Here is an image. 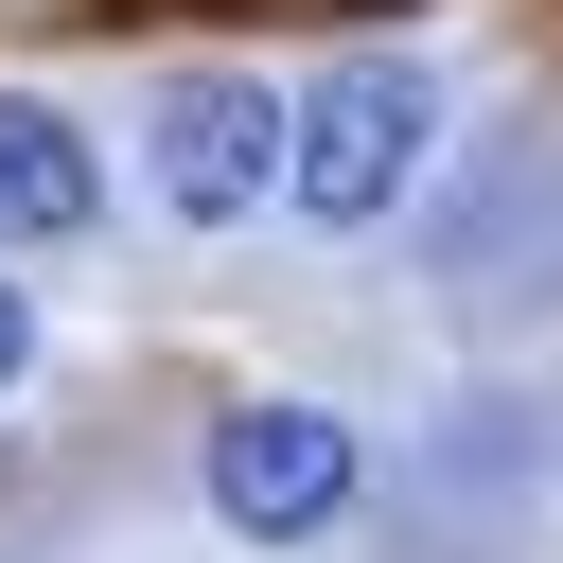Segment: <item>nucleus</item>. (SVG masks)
I'll return each instance as SVG.
<instances>
[{"instance_id": "f257e3e1", "label": "nucleus", "mask_w": 563, "mask_h": 563, "mask_svg": "<svg viewBox=\"0 0 563 563\" xmlns=\"http://www.w3.org/2000/svg\"><path fill=\"white\" fill-rule=\"evenodd\" d=\"M422 141H440V88H422L405 53H352V70L299 88V123H282V194H299L317 229H369V211H405Z\"/></svg>"}, {"instance_id": "f03ea898", "label": "nucleus", "mask_w": 563, "mask_h": 563, "mask_svg": "<svg viewBox=\"0 0 563 563\" xmlns=\"http://www.w3.org/2000/svg\"><path fill=\"white\" fill-rule=\"evenodd\" d=\"M141 158H158V211L246 229V211L282 194V88H246V70H176L158 123H141Z\"/></svg>"}, {"instance_id": "7ed1b4c3", "label": "nucleus", "mask_w": 563, "mask_h": 563, "mask_svg": "<svg viewBox=\"0 0 563 563\" xmlns=\"http://www.w3.org/2000/svg\"><path fill=\"white\" fill-rule=\"evenodd\" d=\"M211 510H229L246 545L334 528V510H352V422H334V405H229V422H211Z\"/></svg>"}, {"instance_id": "20e7f679", "label": "nucleus", "mask_w": 563, "mask_h": 563, "mask_svg": "<svg viewBox=\"0 0 563 563\" xmlns=\"http://www.w3.org/2000/svg\"><path fill=\"white\" fill-rule=\"evenodd\" d=\"M106 211V158L35 106V88H0V246H70Z\"/></svg>"}, {"instance_id": "39448f33", "label": "nucleus", "mask_w": 563, "mask_h": 563, "mask_svg": "<svg viewBox=\"0 0 563 563\" xmlns=\"http://www.w3.org/2000/svg\"><path fill=\"white\" fill-rule=\"evenodd\" d=\"M18 369H35V299L0 282V387H18Z\"/></svg>"}]
</instances>
